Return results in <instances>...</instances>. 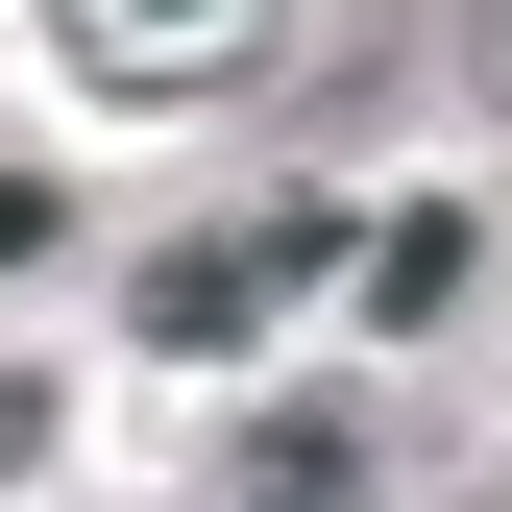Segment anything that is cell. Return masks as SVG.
Masks as SVG:
<instances>
[{"label":"cell","mask_w":512,"mask_h":512,"mask_svg":"<svg viewBox=\"0 0 512 512\" xmlns=\"http://www.w3.org/2000/svg\"><path fill=\"white\" fill-rule=\"evenodd\" d=\"M25 464H49V391H25V366H0V488H25Z\"/></svg>","instance_id":"4"},{"label":"cell","mask_w":512,"mask_h":512,"mask_svg":"<svg viewBox=\"0 0 512 512\" xmlns=\"http://www.w3.org/2000/svg\"><path fill=\"white\" fill-rule=\"evenodd\" d=\"M49 220H74V196H49V171H0V269H25V244H49Z\"/></svg>","instance_id":"5"},{"label":"cell","mask_w":512,"mask_h":512,"mask_svg":"<svg viewBox=\"0 0 512 512\" xmlns=\"http://www.w3.org/2000/svg\"><path fill=\"white\" fill-rule=\"evenodd\" d=\"M244 488H269V512H293V488H366V415H269V439H244Z\"/></svg>","instance_id":"3"},{"label":"cell","mask_w":512,"mask_h":512,"mask_svg":"<svg viewBox=\"0 0 512 512\" xmlns=\"http://www.w3.org/2000/svg\"><path fill=\"white\" fill-rule=\"evenodd\" d=\"M269 25H293V0H49V49H74L98 98H244Z\"/></svg>","instance_id":"1"},{"label":"cell","mask_w":512,"mask_h":512,"mask_svg":"<svg viewBox=\"0 0 512 512\" xmlns=\"http://www.w3.org/2000/svg\"><path fill=\"white\" fill-rule=\"evenodd\" d=\"M317 269H342V220H220V244H171V269H147V342H244V317L317 293Z\"/></svg>","instance_id":"2"}]
</instances>
